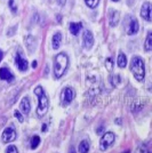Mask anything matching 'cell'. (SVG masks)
<instances>
[{
	"label": "cell",
	"mask_w": 152,
	"mask_h": 153,
	"mask_svg": "<svg viewBox=\"0 0 152 153\" xmlns=\"http://www.w3.org/2000/svg\"><path fill=\"white\" fill-rule=\"evenodd\" d=\"M69 65V57L65 53H61L54 58V76L56 79H60L65 73Z\"/></svg>",
	"instance_id": "1"
},
{
	"label": "cell",
	"mask_w": 152,
	"mask_h": 153,
	"mask_svg": "<svg viewBox=\"0 0 152 153\" xmlns=\"http://www.w3.org/2000/svg\"><path fill=\"white\" fill-rule=\"evenodd\" d=\"M34 94L37 95L39 100L37 113H38L39 117H44L47 113V111H48V97H47L44 88L41 86H37L34 88Z\"/></svg>",
	"instance_id": "2"
},
{
	"label": "cell",
	"mask_w": 152,
	"mask_h": 153,
	"mask_svg": "<svg viewBox=\"0 0 152 153\" xmlns=\"http://www.w3.org/2000/svg\"><path fill=\"white\" fill-rule=\"evenodd\" d=\"M130 70L133 72L134 76L136 80L142 81L145 76V68H144V62L139 56H134L132 62H130Z\"/></svg>",
	"instance_id": "3"
},
{
	"label": "cell",
	"mask_w": 152,
	"mask_h": 153,
	"mask_svg": "<svg viewBox=\"0 0 152 153\" xmlns=\"http://www.w3.org/2000/svg\"><path fill=\"white\" fill-rule=\"evenodd\" d=\"M75 97H76V91H75L73 88H71V87L64 88L62 94H61V103H62V105L63 106L69 105L70 103L75 100Z\"/></svg>",
	"instance_id": "4"
},
{
	"label": "cell",
	"mask_w": 152,
	"mask_h": 153,
	"mask_svg": "<svg viewBox=\"0 0 152 153\" xmlns=\"http://www.w3.org/2000/svg\"><path fill=\"white\" fill-rule=\"evenodd\" d=\"M114 142V134L113 133H105V134L102 136L101 140H100V149L101 151H105L108 150L109 147L113 144Z\"/></svg>",
	"instance_id": "5"
},
{
	"label": "cell",
	"mask_w": 152,
	"mask_h": 153,
	"mask_svg": "<svg viewBox=\"0 0 152 153\" xmlns=\"http://www.w3.org/2000/svg\"><path fill=\"white\" fill-rule=\"evenodd\" d=\"M126 31L127 34H129V36L137 33V31H139V22H137V19H135V17H132V16L127 17Z\"/></svg>",
	"instance_id": "6"
},
{
	"label": "cell",
	"mask_w": 152,
	"mask_h": 153,
	"mask_svg": "<svg viewBox=\"0 0 152 153\" xmlns=\"http://www.w3.org/2000/svg\"><path fill=\"white\" fill-rule=\"evenodd\" d=\"M16 130L13 127H8L4 130L2 133V142L5 143H9V142H13L16 138Z\"/></svg>",
	"instance_id": "7"
},
{
	"label": "cell",
	"mask_w": 152,
	"mask_h": 153,
	"mask_svg": "<svg viewBox=\"0 0 152 153\" xmlns=\"http://www.w3.org/2000/svg\"><path fill=\"white\" fill-rule=\"evenodd\" d=\"M83 46H85V48H87V49H90L93 45H94V37H93V33L92 31H89V30H86V31L83 32Z\"/></svg>",
	"instance_id": "8"
},
{
	"label": "cell",
	"mask_w": 152,
	"mask_h": 153,
	"mask_svg": "<svg viewBox=\"0 0 152 153\" xmlns=\"http://www.w3.org/2000/svg\"><path fill=\"white\" fill-rule=\"evenodd\" d=\"M15 64L21 71H26L28 70V61L22 56L21 53H17L15 56Z\"/></svg>",
	"instance_id": "9"
},
{
	"label": "cell",
	"mask_w": 152,
	"mask_h": 153,
	"mask_svg": "<svg viewBox=\"0 0 152 153\" xmlns=\"http://www.w3.org/2000/svg\"><path fill=\"white\" fill-rule=\"evenodd\" d=\"M141 16L148 22L151 21V5H150V2L143 4V6L141 8Z\"/></svg>",
	"instance_id": "10"
},
{
	"label": "cell",
	"mask_w": 152,
	"mask_h": 153,
	"mask_svg": "<svg viewBox=\"0 0 152 153\" xmlns=\"http://www.w3.org/2000/svg\"><path fill=\"white\" fill-rule=\"evenodd\" d=\"M119 22V12L110 9L109 12V23L111 26H115Z\"/></svg>",
	"instance_id": "11"
},
{
	"label": "cell",
	"mask_w": 152,
	"mask_h": 153,
	"mask_svg": "<svg viewBox=\"0 0 152 153\" xmlns=\"http://www.w3.org/2000/svg\"><path fill=\"white\" fill-rule=\"evenodd\" d=\"M0 78H1L2 80H6V81H12L14 79V76L8 68L4 66V68L0 69Z\"/></svg>",
	"instance_id": "12"
},
{
	"label": "cell",
	"mask_w": 152,
	"mask_h": 153,
	"mask_svg": "<svg viewBox=\"0 0 152 153\" xmlns=\"http://www.w3.org/2000/svg\"><path fill=\"white\" fill-rule=\"evenodd\" d=\"M19 106H21V110H22V112H23L24 114H28V113L30 112V110H31L30 100H29L28 97H24V98H22V101H21V104H19Z\"/></svg>",
	"instance_id": "13"
},
{
	"label": "cell",
	"mask_w": 152,
	"mask_h": 153,
	"mask_svg": "<svg viewBox=\"0 0 152 153\" xmlns=\"http://www.w3.org/2000/svg\"><path fill=\"white\" fill-rule=\"evenodd\" d=\"M61 40H62V34L60 32H56L53 38H51V46H53V49H58L60 46H61Z\"/></svg>",
	"instance_id": "14"
},
{
	"label": "cell",
	"mask_w": 152,
	"mask_h": 153,
	"mask_svg": "<svg viewBox=\"0 0 152 153\" xmlns=\"http://www.w3.org/2000/svg\"><path fill=\"white\" fill-rule=\"evenodd\" d=\"M81 27H83V24L81 23H70L69 25V29H70V32L73 34V36H77L79 31L81 30Z\"/></svg>",
	"instance_id": "15"
},
{
	"label": "cell",
	"mask_w": 152,
	"mask_h": 153,
	"mask_svg": "<svg viewBox=\"0 0 152 153\" xmlns=\"http://www.w3.org/2000/svg\"><path fill=\"white\" fill-rule=\"evenodd\" d=\"M117 64H118V66L119 68H126L127 65V57L126 55L124 54V53H119V55H118V61H117Z\"/></svg>",
	"instance_id": "16"
},
{
	"label": "cell",
	"mask_w": 152,
	"mask_h": 153,
	"mask_svg": "<svg viewBox=\"0 0 152 153\" xmlns=\"http://www.w3.org/2000/svg\"><path fill=\"white\" fill-rule=\"evenodd\" d=\"M144 48L146 51H150L152 49V32H148V36H146L145 44H144Z\"/></svg>",
	"instance_id": "17"
},
{
	"label": "cell",
	"mask_w": 152,
	"mask_h": 153,
	"mask_svg": "<svg viewBox=\"0 0 152 153\" xmlns=\"http://www.w3.org/2000/svg\"><path fill=\"white\" fill-rule=\"evenodd\" d=\"M89 151V143L88 140H81L79 144V153H88Z\"/></svg>",
	"instance_id": "18"
},
{
	"label": "cell",
	"mask_w": 152,
	"mask_h": 153,
	"mask_svg": "<svg viewBox=\"0 0 152 153\" xmlns=\"http://www.w3.org/2000/svg\"><path fill=\"white\" fill-rule=\"evenodd\" d=\"M39 144H40V137L39 136H33L31 138V149L32 150H34V149H37L39 146Z\"/></svg>",
	"instance_id": "19"
},
{
	"label": "cell",
	"mask_w": 152,
	"mask_h": 153,
	"mask_svg": "<svg viewBox=\"0 0 152 153\" xmlns=\"http://www.w3.org/2000/svg\"><path fill=\"white\" fill-rule=\"evenodd\" d=\"M98 1H100V0H85L86 5H87L89 8H95V7H97Z\"/></svg>",
	"instance_id": "20"
},
{
	"label": "cell",
	"mask_w": 152,
	"mask_h": 153,
	"mask_svg": "<svg viewBox=\"0 0 152 153\" xmlns=\"http://www.w3.org/2000/svg\"><path fill=\"white\" fill-rule=\"evenodd\" d=\"M121 81V78L119 74H117V76H111V83L113 85V86H118Z\"/></svg>",
	"instance_id": "21"
},
{
	"label": "cell",
	"mask_w": 152,
	"mask_h": 153,
	"mask_svg": "<svg viewBox=\"0 0 152 153\" xmlns=\"http://www.w3.org/2000/svg\"><path fill=\"white\" fill-rule=\"evenodd\" d=\"M6 153H19V150H17V147H16V146L10 145V146L7 147Z\"/></svg>",
	"instance_id": "22"
},
{
	"label": "cell",
	"mask_w": 152,
	"mask_h": 153,
	"mask_svg": "<svg viewBox=\"0 0 152 153\" xmlns=\"http://www.w3.org/2000/svg\"><path fill=\"white\" fill-rule=\"evenodd\" d=\"M105 66L108 68V70H109V71L112 70V66H113V63H112V59H111V58H108V59H107V62H105Z\"/></svg>",
	"instance_id": "23"
},
{
	"label": "cell",
	"mask_w": 152,
	"mask_h": 153,
	"mask_svg": "<svg viewBox=\"0 0 152 153\" xmlns=\"http://www.w3.org/2000/svg\"><path fill=\"white\" fill-rule=\"evenodd\" d=\"M8 5H9V7H10L12 12L15 13V12L17 10V7H16V5H15V1H14V0H9V4H8Z\"/></svg>",
	"instance_id": "24"
},
{
	"label": "cell",
	"mask_w": 152,
	"mask_h": 153,
	"mask_svg": "<svg viewBox=\"0 0 152 153\" xmlns=\"http://www.w3.org/2000/svg\"><path fill=\"white\" fill-rule=\"evenodd\" d=\"M14 115H15V117H16V118L19 119V121H22V120H23V117H22V114L19 113V111H17V110H16V111L14 112Z\"/></svg>",
	"instance_id": "25"
},
{
	"label": "cell",
	"mask_w": 152,
	"mask_h": 153,
	"mask_svg": "<svg viewBox=\"0 0 152 153\" xmlns=\"http://www.w3.org/2000/svg\"><path fill=\"white\" fill-rule=\"evenodd\" d=\"M57 2H58V5L64 6V5H65V2H66V0H57Z\"/></svg>",
	"instance_id": "26"
},
{
	"label": "cell",
	"mask_w": 152,
	"mask_h": 153,
	"mask_svg": "<svg viewBox=\"0 0 152 153\" xmlns=\"http://www.w3.org/2000/svg\"><path fill=\"white\" fill-rule=\"evenodd\" d=\"M46 129H47V123H44L41 127V131H46Z\"/></svg>",
	"instance_id": "27"
},
{
	"label": "cell",
	"mask_w": 152,
	"mask_h": 153,
	"mask_svg": "<svg viewBox=\"0 0 152 153\" xmlns=\"http://www.w3.org/2000/svg\"><path fill=\"white\" fill-rule=\"evenodd\" d=\"M2 57H4V53L0 51V62H1V59H2Z\"/></svg>",
	"instance_id": "28"
},
{
	"label": "cell",
	"mask_w": 152,
	"mask_h": 153,
	"mask_svg": "<svg viewBox=\"0 0 152 153\" xmlns=\"http://www.w3.org/2000/svg\"><path fill=\"white\" fill-rule=\"evenodd\" d=\"M36 66H37V62H33L32 63V68H36Z\"/></svg>",
	"instance_id": "29"
},
{
	"label": "cell",
	"mask_w": 152,
	"mask_h": 153,
	"mask_svg": "<svg viewBox=\"0 0 152 153\" xmlns=\"http://www.w3.org/2000/svg\"><path fill=\"white\" fill-rule=\"evenodd\" d=\"M70 153H76V150H75V149H72V150L70 151Z\"/></svg>",
	"instance_id": "30"
},
{
	"label": "cell",
	"mask_w": 152,
	"mask_h": 153,
	"mask_svg": "<svg viewBox=\"0 0 152 153\" xmlns=\"http://www.w3.org/2000/svg\"><path fill=\"white\" fill-rule=\"evenodd\" d=\"M122 153H130V151H126V152H122Z\"/></svg>",
	"instance_id": "31"
},
{
	"label": "cell",
	"mask_w": 152,
	"mask_h": 153,
	"mask_svg": "<svg viewBox=\"0 0 152 153\" xmlns=\"http://www.w3.org/2000/svg\"><path fill=\"white\" fill-rule=\"evenodd\" d=\"M112 1H119V0H112Z\"/></svg>",
	"instance_id": "32"
},
{
	"label": "cell",
	"mask_w": 152,
	"mask_h": 153,
	"mask_svg": "<svg viewBox=\"0 0 152 153\" xmlns=\"http://www.w3.org/2000/svg\"><path fill=\"white\" fill-rule=\"evenodd\" d=\"M148 153H150V152H148Z\"/></svg>",
	"instance_id": "33"
}]
</instances>
